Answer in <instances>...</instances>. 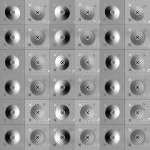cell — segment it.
<instances>
[{"mask_svg":"<svg viewBox=\"0 0 150 150\" xmlns=\"http://www.w3.org/2000/svg\"><path fill=\"white\" fill-rule=\"evenodd\" d=\"M20 86L17 81L11 79L5 83L4 89L6 92L9 95L13 96L18 94L20 90Z\"/></svg>","mask_w":150,"mask_h":150,"instance_id":"cell-17","label":"cell"},{"mask_svg":"<svg viewBox=\"0 0 150 150\" xmlns=\"http://www.w3.org/2000/svg\"><path fill=\"white\" fill-rule=\"evenodd\" d=\"M80 139L81 142L86 145H90L95 142L96 136L94 132L90 129H86L82 132Z\"/></svg>","mask_w":150,"mask_h":150,"instance_id":"cell-12","label":"cell"},{"mask_svg":"<svg viewBox=\"0 0 150 150\" xmlns=\"http://www.w3.org/2000/svg\"><path fill=\"white\" fill-rule=\"evenodd\" d=\"M5 14L8 19L11 21H15L20 17L21 12L19 8L13 5L7 7L5 10Z\"/></svg>","mask_w":150,"mask_h":150,"instance_id":"cell-20","label":"cell"},{"mask_svg":"<svg viewBox=\"0 0 150 150\" xmlns=\"http://www.w3.org/2000/svg\"><path fill=\"white\" fill-rule=\"evenodd\" d=\"M120 61L119 58L114 55L108 56L105 60V65L107 68L110 70H115L119 67Z\"/></svg>","mask_w":150,"mask_h":150,"instance_id":"cell-25","label":"cell"},{"mask_svg":"<svg viewBox=\"0 0 150 150\" xmlns=\"http://www.w3.org/2000/svg\"><path fill=\"white\" fill-rule=\"evenodd\" d=\"M30 39L34 45L39 46L42 44L45 40V35L42 30H36L32 32L30 34Z\"/></svg>","mask_w":150,"mask_h":150,"instance_id":"cell-11","label":"cell"},{"mask_svg":"<svg viewBox=\"0 0 150 150\" xmlns=\"http://www.w3.org/2000/svg\"><path fill=\"white\" fill-rule=\"evenodd\" d=\"M104 139L108 144L114 146L119 143L120 139V136L117 131L114 129H110L106 133Z\"/></svg>","mask_w":150,"mask_h":150,"instance_id":"cell-10","label":"cell"},{"mask_svg":"<svg viewBox=\"0 0 150 150\" xmlns=\"http://www.w3.org/2000/svg\"><path fill=\"white\" fill-rule=\"evenodd\" d=\"M30 88V91L33 94L39 96L44 93L45 89V86L42 81L36 79L31 83Z\"/></svg>","mask_w":150,"mask_h":150,"instance_id":"cell-15","label":"cell"},{"mask_svg":"<svg viewBox=\"0 0 150 150\" xmlns=\"http://www.w3.org/2000/svg\"><path fill=\"white\" fill-rule=\"evenodd\" d=\"M20 113L19 108L14 104L8 105L6 108L5 111L6 117L10 120L16 119L19 116Z\"/></svg>","mask_w":150,"mask_h":150,"instance_id":"cell-30","label":"cell"},{"mask_svg":"<svg viewBox=\"0 0 150 150\" xmlns=\"http://www.w3.org/2000/svg\"><path fill=\"white\" fill-rule=\"evenodd\" d=\"M30 138L33 144L36 145H39L45 142V135L43 131L40 129H36L31 132Z\"/></svg>","mask_w":150,"mask_h":150,"instance_id":"cell-14","label":"cell"},{"mask_svg":"<svg viewBox=\"0 0 150 150\" xmlns=\"http://www.w3.org/2000/svg\"><path fill=\"white\" fill-rule=\"evenodd\" d=\"M80 39L83 45L86 46L91 45L94 43L95 40V34L91 30H84L80 34Z\"/></svg>","mask_w":150,"mask_h":150,"instance_id":"cell-9","label":"cell"},{"mask_svg":"<svg viewBox=\"0 0 150 150\" xmlns=\"http://www.w3.org/2000/svg\"><path fill=\"white\" fill-rule=\"evenodd\" d=\"M146 35L144 32L140 30L137 29L133 31L130 35L131 42L136 46H139L144 42Z\"/></svg>","mask_w":150,"mask_h":150,"instance_id":"cell-5","label":"cell"},{"mask_svg":"<svg viewBox=\"0 0 150 150\" xmlns=\"http://www.w3.org/2000/svg\"><path fill=\"white\" fill-rule=\"evenodd\" d=\"M129 13L131 18L137 21L142 20L145 16V12L143 9L138 6L132 7L130 10Z\"/></svg>","mask_w":150,"mask_h":150,"instance_id":"cell-28","label":"cell"},{"mask_svg":"<svg viewBox=\"0 0 150 150\" xmlns=\"http://www.w3.org/2000/svg\"><path fill=\"white\" fill-rule=\"evenodd\" d=\"M146 136L144 132L140 129L133 131L130 136V139L132 143L136 145L143 144L145 141Z\"/></svg>","mask_w":150,"mask_h":150,"instance_id":"cell-7","label":"cell"},{"mask_svg":"<svg viewBox=\"0 0 150 150\" xmlns=\"http://www.w3.org/2000/svg\"><path fill=\"white\" fill-rule=\"evenodd\" d=\"M55 64L56 67L58 69L64 71L69 67L70 62L67 57L63 55H59L56 58Z\"/></svg>","mask_w":150,"mask_h":150,"instance_id":"cell-29","label":"cell"},{"mask_svg":"<svg viewBox=\"0 0 150 150\" xmlns=\"http://www.w3.org/2000/svg\"><path fill=\"white\" fill-rule=\"evenodd\" d=\"M145 114V110L143 107L140 105L136 104L131 108L130 114L132 118L134 120L141 119Z\"/></svg>","mask_w":150,"mask_h":150,"instance_id":"cell-26","label":"cell"},{"mask_svg":"<svg viewBox=\"0 0 150 150\" xmlns=\"http://www.w3.org/2000/svg\"><path fill=\"white\" fill-rule=\"evenodd\" d=\"M145 64L144 60L141 56L136 54L133 55L130 60L131 67L135 70H139L142 69Z\"/></svg>","mask_w":150,"mask_h":150,"instance_id":"cell-31","label":"cell"},{"mask_svg":"<svg viewBox=\"0 0 150 150\" xmlns=\"http://www.w3.org/2000/svg\"><path fill=\"white\" fill-rule=\"evenodd\" d=\"M5 64L8 69L11 70H14L18 67L20 62L19 59L16 56L10 55L6 58Z\"/></svg>","mask_w":150,"mask_h":150,"instance_id":"cell-27","label":"cell"},{"mask_svg":"<svg viewBox=\"0 0 150 150\" xmlns=\"http://www.w3.org/2000/svg\"><path fill=\"white\" fill-rule=\"evenodd\" d=\"M71 38L69 32L65 29L60 30L55 33L54 39L55 42L58 44L65 46L70 42Z\"/></svg>","mask_w":150,"mask_h":150,"instance_id":"cell-2","label":"cell"},{"mask_svg":"<svg viewBox=\"0 0 150 150\" xmlns=\"http://www.w3.org/2000/svg\"><path fill=\"white\" fill-rule=\"evenodd\" d=\"M44 108L39 104H36L31 108L30 111L31 117L35 120H39L42 118L45 114Z\"/></svg>","mask_w":150,"mask_h":150,"instance_id":"cell-36","label":"cell"},{"mask_svg":"<svg viewBox=\"0 0 150 150\" xmlns=\"http://www.w3.org/2000/svg\"><path fill=\"white\" fill-rule=\"evenodd\" d=\"M129 88L130 91L132 94L138 96L144 93L145 90L146 86L143 81L137 79L131 82Z\"/></svg>","mask_w":150,"mask_h":150,"instance_id":"cell-4","label":"cell"},{"mask_svg":"<svg viewBox=\"0 0 150 150\" xmlns=\"http://www.w3.org/2000/svg\"><path fill=\"white\" fill-rule=\"evenodd\" d=\"M94 110L89 105H85L83 106L80 111V115L81 117L85 120L91 119L94 114Z\"/></svg>","mask_w":150,"mask_h":150,"instance_id":"cell-33","label":"cell"},{"mask_svg":"<svg viewBox=\"0 0 150 150\" xmlns=\"http://www.w3.org/2000/svg\"><path fill=\"white\" fill-rule=\"evenodd\" d=\"M121 87L119 83L117 80L111 79L105 83L104 89L106 92L109 95L114 96L120 92Z\"/></svg>","mask_w":150,"mask_h":150,"instance_id":"cell-6","label":"cell"},{"mask_svg":"<svg viewBox=\"0 0 150 150\" xmlns=\"http://www.w3.org/2000/svg\"><path fill=\"white\" fill-rule=\"evenodd\" d=\"M80 89L83 94L89 96L94 92L96 86L93 81L90 79H86L83 81L81 83Z\"/></svg>","mask_w":150,"mask_h":150,"instance_id":"cell-13","label":"cell"},{"mask_svg":"<svg viewBox=\"0 0 150 150\" xmlns=\"http://www.w3.org/2000/svg\"><path fill=\"white\" fill-rule=\"evenodd\" d=\"M80 64L83 69L86 70H89L93 67L94 60L91 56L85 55L80 59Z\"/></svg>","mask_w":150,"mask_h":150,"instance_id":"cell-35","label":"cell"},{"mask_svg":"<svg viewBox=\"0 0 150 150\" xmlns=\"http://www.w3.org/2000/svg\"><path fill=\"white\" fill-rule=\"evenodd\" d=\"M19 133L14 129H11L5 134L4 138L6 142L8 144L13 146L17 144L20 140Z\"/></svg>","mask_w":150,"mask_h":150,"instance_id":"cell-16","label":"cell"},{"mask_svg":"<svg viewBox=\"0 0 150 150\" xmlns=\"http://www.w3.org/2000/svg\"><path fill=\"white\" fill-rule=\"evenodd\" d=\"M70 114V110L67 106L64 105H59L56 108L55 115L56 117L60 120L67 118Z\"/></svg>","mask_w":150,"mask_h":150,"instance_id":"cell-32","label":"cell"},{"mask_svg":"<svg viewBox=\"0 0 150 150\" xmlns=\"http://www.w3.org/2000/svg\"><path fill=\"white\" fill-rule=\"evenodd\" d=\"M69 132L65 129H61L57 131L55 134L54 139L57 144L60 145L68 144L71 140Z\"/></svg>","mask_w":150,"mask_h":150,"instance_id":"cell-3","label":"cell"},{"mask_svg":"<svg viewBox=\"0 0 150 150\" xmlns=\"http://www.w3.org/2000/svg\"><path fill=\"white\" fill-rule=\"evenodd\" d=\"M82 18L85 20L89 21L94 18L95 12L93 8L89 6H84L81 7L80 11Z\"/></svg>","mask_w":150,"mask_h":150,"instance_id":"cell-23","label":"cell"},{"mask_svg":"<svg viewBox=\"0 0 150 150\" xmlns=\"http://www.w3.org/2000/svg\"><path fill=\"white\" fill-rule=\"evenodd\" d=\"M106 42L110 45H114L117 44L120 39L119 33L114 30H110L107 31L104 36Z\"/></svg>","mask_w":150,"mask_h":150,"instance_id":"cell-8","label":"cell"},{"mask_svg":"<svg viewBox=\"0 0 150 150\" xmlns=\"http://www.w3.org/2000/svg\"><path fill=\"white\" fill-rule=\"evenodd\" d=\"M4 39L8 44L13 46L18 43L20 39V36L17 31L10 30L7 31L5 34Z\"/></svg>","mask_w":150,"mask_h":150,"instance_id":"cell-18","label":"cell"},{"mask_svg":"<svg viewBox=\"0 0 150 150\" xmlns=\"http://www.w3.org/2000/svg\"><path fill=\"white\" fill-rule=\"evenodd\" d=\"M30 13L31 18L35 21H39L42 20L45 17L44 9L39 6H34L30 9Z\"/></svg>","mask_w":150,"mask_h":150,"instance_id":"cell-24","label":"cell"},{"mask_svg":"<svg viewBox=\"0 0 150 150\" xmlns=\"http://www.w3.org/2000/svg\"><path fill=\"white\" fill-rule=\"evenodd\" d=\"M31 67L34 70L39 71L42 69L45 65L44 59L40 56L35 55L33 56L30 60Z\"/></svg>","mask_w":150,"mask_h":150,"instance_id":"cell-34","label":"cell"},{"mask_svg":"<svg viewBox=\"0 0 150 150\" xmlns=\"http://www.w3.org/2000/svg\"><path fill=\"white\" fill-rule=\"evenodd\" d=\"M105 14L108 19L111 21H114L119 17L120 11L117 6L114 5H109L105 8Z\"/></svg>","mask_w":150,"mask_h":150,"instance_id":"cell-22","label":"cell"},{"mask_svg":"<svg viewBox=\"0 0 150 150\" xmlns=\"http://www.w3.org/2000/svg\"><path fill=\"white\" fill-rule=\"evenodd\" d=\"M71 86L70 82L66 79H61L58 81L55 84L54 89L58 94L64 96L70 92Z\"/></svg>","mask_w":150,"mask_h":150,"instance_id":"cell-1","label":"cell"},{"mask_svg":"<svg viewBox=\"0 0 150 150\" xmlns=\"http://www.w3.org/2000/svg\"><path fill=\"white\" fill-rule=\"evenodd\" d=\"M120 111L119 107L115 104L110 105L106 108L105 115L106 118L109 120H115L119 116Z\"/></svg>","mask_w":150,"mask_h":150,"instance_id":"cell-21","label":"cell"},{"mask_svg":"<svg viewBox=\"0 0 150 150\" xmlns=\"http://www.w3.org/2000/svg\"><path fill=\"white\" fill-rule=\"evenodd\" d=\"M54 13L58 19L62 21L67 19L70 15V11L69 8L62 5L56 7L54 10Z\"/></svg>","mask_w":150,"mask_h":150,"instance_id":"cell-19","label":"cell"}]
</instances>
